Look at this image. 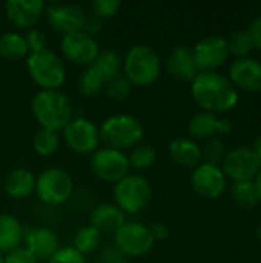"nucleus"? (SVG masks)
Instances as JSON below:
<instances>
[{"label": "nucleus", "instance_id": "f257e3e1", "mask_svg": "<svg viewBox=\"0 0 261 263\" xmlns=\"http://www.w3.org/2000/svg\"><path fill=\"white\" fill-rule=\"evenodd\" d=\"M191 94L203 111L215 116L234 109L238 103L237 88L217 72H198L192 80Z\"/></svg>", "mask_w": 261, "mask_h": 263}, {"label": "nucleus", "instance_id": "f03ea898", "mask_svg": "<svg viewBox=\"0 0 261 263\" xmlns=\"http://www.w3.org/2000/svg\"><path fill=\"white\" fill-rule=\"evenodd\" d=\"M31 111L42 129L63 131L74 119L71 99L60 89H40L31 100Z\"/></svg>", "mask_w": 261, "mask_h": 263}, {"label": "nucleus", "instance_id": "7ed1b4c3", "mask_svg": "<svg viewBox=\"0 0 261 263\" xmlns=\"http://www.w3.org/2000/svg\"><path fill=\"white\" fill-rule=\"evenodd\" d=\"M125 77L137 86L152 85L162 71L158 52L149 45H134L128 49L123 60Z\"/></svg>", "mask_w": 261, "mask_h": 263}, {"label": "nucleus", "instance_id": "20e7f679", "mask_svg": "<svg viewBox=\"0 0 261 263\" xmlns=\"http://www.w3.org/2000/svg\"><path fill=\"white\" fill-rule=\"evenodd\" d=\"M100 140L106 143V146L125 151L132 149L143 139V125L142 122L131 114H114L108 117L102 126L98 128Z\"/></svg>", "mask_w": 261, "mask_h": 263}, {"label": "nucleus", "instance_id": "39448f33", "mask_svg": "<svg viewBox=\"0 0 261 263\" xmlns=\"http://www.w3.org/2000/svg\"><path fill=\"white\" fill-rule=\"evenodd\" d=\"M26 69L34 83L42 89H58L66 79V68L62 57L49 48L29 52L26 57Z\"/></svg>", "mask_w": 261, "mask_h": 263}, {"label": "nucleus", "instance_id": "423d86ee", "mask_svg": "<svg viewBox=\"0 0 261 263\" xmlns=\"http://www.w3.org/2000/svg\"><path fill=\"white\" fill-rule=\"evenodd\" d=\"M115 205L125 214L143 211L152 199V186L149 180L140 174H128L114 185Z\"/></svg>", "mask_w": 261, "mask_h": 263}, {"label": "nucleus", "instance_id": "0eeeda50", "mask_svg": "<svg viewBox=\"0 0 261 263\" xmlns=\"http://www.w3.org/2000/svg\"><path fill=\"white\" fill-rule=\"evenodd\" d=\"M74 191V180L62 168H46L35 179V194L46 205H62L69 200Z\"/></svg>", "mask_w": 261, "mask_h": 263}, {"label": "nucleus", "instance_id": "6e6552de", "mask_svg": "<svg viewBox=\"0 0 261 263\" xmlns=\"http://www.w3.org/2000/svg\"><path fill=\"white\" fill-rule=\"evenodd\" d=\"M129 160L125 151L105 146L92 153L91 170L103 182L117 183L129 174Z\"/></svg>", "mask_w": 261, "mask_h": 263}, {"label": "nucleus", "instance_id": "1a4fd4ad", "mask_svg": "<svg viewBox=\"0 0 261 263\" xmlns=\"http://www.w3.org/2000/svg\"><path fill=\"white\" fill-rule=\"evenodd\" d=\"M154 237L149 227L138 222H126L115 234L114 245L128 257H140L154 248Z\"/></svg>", "mask_w": 261, "mask_h": 263}, {"label": "nucleus", "instance_id": "9d476101", "mask_svg": "<svg viewBox=\"0 0 261 263\" xmlns=\"http://www.w3.org/2000/svg\"><path fill=\"white\" fill-rule=\"evenodd\" d=\"M222 171L225 173L226 179L229 177L231 180H234V183L254 182V179L261 171V166L252 148L237 146L226 153Z\"/></svg>", "mask_w": 261, "mask_h": 263}, {"label": "nucleus", "instance_id": "9b49d317", "mask_svg": "<svg viewBox=\"0 0 261 263\" xmlns=\"http://www.w3.org/2000/svg\"><path fill=\"white\" fill-rule=\"evenodd\" d=\"M66 146L78 154H91L98 149L100 133L97 125L85 117H74L63 129Z\"/></svg>", "mask_w": 261, "mask_h": 263}, {"label": "nucleus", "instance_id": "f8f14e48", "mask_svg": "<svg viewBox=\"0 0 261 263\" xmlns=\"http://www.w3.org/2000/svg\"><path fill=\"white\" fill-rule=\"evenodd\" d=\"M192 55L200 72H215L229 57L228 40L222 35H208L192 48Z\"/></svg>", "mask_w": 261, "mask_h": 263}, {"label": "nucleus", "instance_id": "ddd939ff", "mask_svg": "<svg viewBox=\"0 0 261 263\" xmlns=\"http://www.w3.org/2000/svg\"><path fill=\"white\" fill-rule=\"evenodd\" d=\"M43 14L51 28L63 35L83 31L88 18L83 8L75 3H48L45 5Z\"/></svg>", "mask_w": 261, "mask_h": 263}, {"label": "nucleus", "instance_id": "4468645a", "mask_svg": "<svg viewBox=\"0 0 261 263\" xmlns=\"http://www.w3.org/2000/svg\"><path fill=\"white\" fill-rule=\"evenodd\" d=\"M191 185L200 197L215 200L225 194L228 180L220 166L203 162L194 168L191 176Z\"/></svg>", "mask_w": 261, "mask_h": 263}, {"label": "nucleus", "instance_id": "2eb2a0df", "mask_svg": "<svg viewBox=\"0 0 261 263\" xmlns=\"http://www.w3.org/2000/svg\"><path fill=\"white\" fill-rule=\"evenodd\" d=\"M60 49L68 60L83 66L92 65L100 52L97 40L85 31L65 34L60 40Z\"/></svg>", "mask_w": 261, "mask_h": 263}, {"label": "nucleus", "instance_id": "dca6fc26", "mask_svg": "<svg viewBox=\"0 0 261 263\" xmlns=\"http://www.w3.org/2000/svg\"><path fill=\"white\" fill-rule=\"evenodd\" d=\"M25 248L32 253L37 260L48 262L60 248L58 236L54 230L48 227H37V228H25L23 236Z\"/></svg>", "mask_w": 261, "mask_h": 263}, {"label": "nucleus", "instance_id": "f3484780", "mask_svg": "<svg viewBox=\"0 0 261 263\" xmlns=\"http://www.w3.org/2000/svg\"><path fill=\"white\" fill-rule=\"evenodd\" d=\"M229 82L246 92L261 91V62L252 57L234 60L229 68Z\"/></svg>", "mask_w": 261, "mask_h": 263}, {"label": "nucleus", "instance_id": "a211bd4d", "mask_svg": "<svg viewBox=\"0 0 261 263\" xmlns=\"http://www.w3.org/2000/svg\"><path fill=\"white\" fill-rule=\"evenodd\" d=\"M45 5L42 0H9L5 3V12L14 26L32 29L43 14Z\"/></svg>", "mask_w": 261, "mask_h": 263}, {"label": "nucleus", "instance_id": "6ab92c4d", "mask_svg": "<svg viewBox=\"0 0 261 263\" xmlns=\"http://www.w3.org/2000/svg\"><path fill=\"white\" fill-rule=\"evenodd\" d=\"M89 222L102 234H115L126 223V214L115 203H100L92 210Z\"/></svg>", "mask_w": 261, "mask_h": 263}, {"label": "nucleus", "instance_id": "aec40b11", "mask_svg": "<svg viewBox=\"0 0 261 263\" xmlns=\"http://www.w3.org/2000/svg\"><path fill=\"white\" fill-rule=\"evenodd\" d=\"M166 68L169 74H172L174 77L180 80H189V82H192L195 76L200 72L195 65L192 49L185 45H178L172 48V51L169 52L166 59Z\"/></svg>", "mask_w": 261, "mask_h": 263}, {"label": "nucleus", "instance_id": "412c9836", "mask_svg": "<svg viewBox=\"0 0 261 263\" xmlns=\"http://www.w3.org/2000/svg\"><path fill=\"white\" fill-rule=\"evenodd\" d=\"M35 176L31 170L14 168L5 179V193L12 199H26L35 191Z\"/></svg>", "mask_w": 261, "mask_h": 263}, {"label": "nucleus", "instance_id": "4be33fe9", "mask_svg": "<svg viewBox=\"0 0 261 263\" xmlns=\"http://www.w3.org/2000/svg\"><path fill=\"white\" fill-rule=\"evenodd\" d=\"M171 159L185 166V168H195L202 163V148L192 139H174L168 146Z\"/></svg>", "mask_w": 261, "mask_h": 263}, {"label": "nucleus", "instance_id": "5701e85b", "mask_svg": "<svg viewBox=\"0 0 261 263\" xmlns=\"http://www.w3.org/2000/svg\"><path fill=\"white\" fill-rule=\"evenodd\" d=\"M25 228L12 214H0V254L22 247Z\"/></svg>", "mask_w": 261, "mask_h": 263}, {"label": "nucleus", "instance_id": "b1692460", "mask_svg": "<svg viewBox=\"0 0 261 263\" xmlns=\"http://www.w3.org/2000/svg\"><path fill=\"white\" fill-rule=\"evenodd\" d=\"M29 51L25 37L14 31H6L0 34V55L11 60H18L28 57Z\"/></svg>", "mask_w": 261, "mask_h": 263}, {"label": "nucleus", "instance_id": "393cba45", "mask_svg": "<svg viewBox=\"0 0 261 263\" xmlns=\"http://www.w3.org/2000/svg\"><path fill=\"white\" fill-rule=\"evenodd\" d=\"M217 120L212 112H197L188 123V134L192 139H211L217 133Z\"/></svg>", "mask_w": 261, "mask_h": 263}, {"label": "nucleus", "instance_id": "a878e982", "mask_svg": "<svg viewBox=\"0 0 261 263\" xmlns=\"http://www.w3.org/2000/svg\"><path fill=\"white\" fill-rule=\"evenodd\" d=\"M92 66L108 82V80L114 79L115 76H120V72L123 69V60L118 55V52H115L114 49H103L98 52Z\"/></svg>", "mask_w": 261, "mask_h": 263}, {"label": "nucleus", "instance_id": "bb28decb", "mask_svg": "<svg viewBox=\"0 0 261 263\" xmlns=\"http://www.w3.org/2000/svg\"><path fill=\"white\" fill-rule=\"evenodd\" d=\"M102 245V233L91 225L80 228L74 236V248L83 256L97 251Z\"/></svg>", "mask_w": 261, "mask_h": 263}, {"label": "nucleus", "instance_id": "cd10ccee", "mask_svg": "<svg viewBox=\"0 0 261 263\" xmlns=\"http://www.w3.org/2000/svg\"><path fill=\"white\" fill-rule=\"evenodd\" d=\"M231 196L234 202L243 210H254L258 203V194L254 182H237L231 186Z\"/></svg>", "mask_w": 261, "mask_h": 263}, {"label": "nucleus", "instance_id": "c85d7f7f", "mask_svg": "<svg viewBox=\"0 0 261 263\" xmlns=\"http://www.w3.org/2000/svg\"><path fill=\"white\" fill-rule=\"evenodd\" d=\"M105 85H106V80L92 65L86 66V69L82 72L78 79V89L86 97H94L100 94V91L105 89Z\"/></svg>", "mask_w": 261, "mask_h": 263}, {"label": "nucleus", "instance_id": "c756f323", "mask_svg": "<svg viewBox=\"0 0 261 263\" xmlns=\"http://www.w3.org/2000/svg\"><path fill=\"white\" fill-rule=\"evenodd\" d=\"M60 146V136L58 133L49 131V129H40L35 133L32 139V148L37 154L43 157L52 156Z\"/></svg>", "mask_w": 261, "mask_h": 263}, {"label": "nucleus", "instance_id": "7c9ffc66", "mask_svg": "<svg viewBox=\"0 0 261 263\" xmlns=\"http://www.w3.org/2000/svg\"><path fill=\"white\" fill-rule=\"evenodd\" d=\"M129 166L135 168V170H146L149 166H152L157 160V153L154 149V146L151 145H137L131 149L129 156Z\"/></svg>", "mask_w": 261, "mask_h": 263}, {"label": "nucleus", "instance_id": "2f4dec72", "mask_svg": "<svg viewBox=\"0 0 261 263\" xmlns=\"http://www.w3.org/2000/svg\"><path fill=\"white\" fill-rule=\"evenodd\" d=\"M228 48H229V54H234L238 59L248 57L249 52L254 49V43H252L249 31L248 29L235 31L228 40Z\"/></svg>", "mask_w": 261, "mask_h": 263}, {"label": "nucleus", "instance_id": "473e14b6", "mask_svg": "<svg viewBox=\"0 0 261 263\" xmlns=\"http://www.w3.org/2000/svg\"><path fill=\"white\" fill-rule=\"evenodd\" d=\"M131 89H132V83L122 74L108 80L105 85V91L108 97L112 100H125L131 94Z\"/></svg>", "mask_w": 261, "mask_h": 263}, {"label": "nucleus", "instance_id": "72a5a7b5", "mask_svg": "<svg viewBox=\"0 0 261 263\" xmlns=\"http://www.w3.org/2000/svg\"><path fill=\"white\" fill-rule=\"evenodd\" d=\"M225 156H226L225 143L218 137H211L202 148V159H205V163L218 166V163L223 162Z\"/></svg>", "mask_w": 261, "mask_h": 263}, {"label": "nucleus", "instance_id": "f704fd0d", "mask_svg": "<svg viewBox=\"0 0 261 263\" xmlns=\"http://www.w3.org/2000/svg\"><path fill=\"white\" fill-rule=\"evenodd\" d=\"M91 8H92L94 15L102 20V18L115 15L118 9L122 8V2L120 0H94L91 3Z\"/></svg>", "mask_w": 261, "mask_h": 263}, {"label": "nucleus", "instance_id": "c9c22d12", "mask_svg": "<svg viewBox=\"0 0 261 263\" xmlns=\"http://www.w3.org/2000/svg\"><path fill=\"white\" fill-rule=\"evenodd\" d=\"M46 263H88L85 256L78 253L72 245L71 247H62L57 250V253Z\"/></svg>", "mask_w": 261, "mask_h": 263}, {"label": "nucleus", "instance_id": "e433bc0d", "mask_svg": "<svg viewBox=\"0 0 261 263\" xmlns=\"http://www.w3.org/2000/svg\"><path fill=\"white\" fill-rule=\"evenodd\" d=\"M23 37H25V42H26L29 52H37V51H42L46 48V34L42 29L32 28Z\"/></svg>", "mask_w": 261, "mask_h": 263}, {"label": "nucleus", "instance_id": "4c0bfd02", "mask_svg": "<svg viewBox=\"0 0 261 263\" xmlns=\"http://www.w3.org/2000/svg\"><path fill=\"white\" fill-rule=\"evenodd\" d=\"M38 260L32 256V253L29 250H26L25 247H18L12 251H9L5 257L3 263H37Z\"/></svg>", "mask_w": 261, "mask_h": 263}, {"label": "nucleus", "instance_id": "58836bf2", "mask_svg": "<svg viewBox=\"0 0 261 263\" xmlns=\"http://www.w3.org/2000/svg\"><path fill=\"white\" fill-rule=\"evenodd\" d=\"M100 259L103 263H126V256L114 243L105 245L100 250Z\"/></svg>", "mask_w": 261, "mask_h": 263}, {"label": "nucleus", "instance_id": "ea45409f", "mask_svg": "<svg viewBox=\"0 0 261 263\" xmlns=\"http://www.w3.org/2000/svg\"><path fill=\"white\" fill-rule=\"evenodd\" d=\"M249 34H251V39H252V43H254V48L260 49L261 51V15L257 17L248 28Z\"/></svg>", "mask_w": 261, "mask_h": 263}, {"label": "nucleus", "instance_id": "a19ab883", "mask_svg": "<svg viewBox=\"0 0 261 263\" xmlns=\"http://www.w3.org/2000/svg\"><path fill=\"white\" fill-rule=\"evenodd\" d=\"M149 230H151V234H152V237H154L155 242L157 240H165L169 236V227L166 223H163V222L154 223L152 227H149Z\"/></svg>", "mask_w": 261, "mask_h": 263}, {"label": "nucleus", "instance_id": "79ce46f5", "mask_svg": "<svg viewBox=\"0 0 261 263\" xmlns=\"http://www.w3.org/2000/svg\"><path fill=\"white\" fill-rule=\"evenodd\" d=\"M100 29H102V20H100L98 17L94 15V17H88V18H86L85 28H83V31H85L86 34L94 35V34H97Z\"/></svg>", "mask_w": 261, "mask_h": 263}, {"label": "nucleus", "instance_id": "37998d69", "mask_svg": "<svg viewBox=\"0 0 261 263\" xmlns=\"http://www.w3.org/2000/svg\"><path fill=\"white\" fill-rule=\"evenodd\" d=\"M232 129H234V126H232V123L229 120H226V119H218L217 120V134L225 136V134L232 133Z\"/></svg>", "mask_w": 261, "mask_h": 263}, {"label": "nucleus", "instance_id": "c03bdc74", "mask_svg": "<svg viewBox=\"0 0 261 263\" xmlns=\"http://www.w3.org/2000/svg\"><path fill=\"white\" fill-rule=\"evenodd\" d=\"M252 151L255 153V156H257V159H258V163H260L261 166V134L258 136V139L255 140V145H254Z\"/></svg>", "mask_w": 261, "mask_h": 263}, {"label": "nucleus", "instance_id": "a18cd8bd", "mask_svg": "<svg viewBox=\"0 0 261 263\" xmlns=\"http://www.w3.org/2000/svg\"><path fill=\"white\" fill-rule=\"evenodd\" d=\"M254 185H255V190H257V194H258V199L261 202V171L257 174V177L254 179Z\"/></svg>", "mask_w": 261, "mask_h": 263}, {"label": "nucleus", "instance_id": "49530a36", "mask_svg": "<svg viewBox=\"0 0 261 263\" xmlns=\"http://www.w3.org/2000/svg\"><path fill=\"white\" fill-rule=\"evenodd\" d=\"M257 239H258V242L261 243V222L260 225L257 227Z\"/></svg>", "mask_w": 261, "mask_h": 263}, {"label": "nucleus", "instance_id": "de8ad7c7", "mask_svg": "<svg viewBox=\"0 0 261 263\" xmlns=\"http://www.w3.org/2000/svg\"><path fill=\"white\" fill-rule=\"evenodd\" d=\"M0 263H3V256L0 254Z\"/></svg>", "mask_w": 261, "mask_h": 263}]
</instances>
